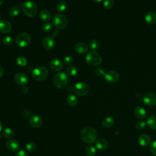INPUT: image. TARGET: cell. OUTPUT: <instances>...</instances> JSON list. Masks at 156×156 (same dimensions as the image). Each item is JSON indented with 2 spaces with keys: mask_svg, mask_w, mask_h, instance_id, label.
<instances>
[{
  "mask_svg": "<svg viewBox=\"0 0 156 156\" xmlns=\"http://www.w3.org/2000/svg\"><path fill=\"white\" fill-rule=\"evenodd\" d=\"M98 133L96 130L91 127H86L80 132V138L86 143L91 144L96 141Z\"/></svg>",
  "mask_w": 156,
  "mask_h": 156,
  "instance_id": "6da1fadb",
  "label": "cell"
},
{
  "mask_svg": "<svg viewBox=\"0 0 156 156\" xmlns=\"http://www.w3.org/2000/svg\"><path fill=\"white\" fill-rule=\"evenodd\" d=\"M23 12L29 17H34L37 13V5L32 1H27L21 4Z\"/></svg>",
  "mask_w": 156,
  "mask_h": 156,
  "instance_id": "7a4b0ae2",
  "label": "cell"
},
{
  "mask_svg": "<svg viewBox=\"0 0 156 156\" xmlns=\"http://www.w3.org/2000/svg\"><path fill=\"white\" fill-rule=\"evenodd\" d=\"M85 61L88 65L91 66L99 65L102 61V58L99 54L92 51L89 52L85 57Z\"/></svg>",
  "mask_w": 156,
  "mask_h": 156,
  "instance_id": "3957f363",
  "label": "cell"
},
{
  "mask_svg": "<svg viewBox=\"0 0 156 156\" xmlns=\"http://www.w3.org/2000/svg\"><path fill=\"white\" fill-rule=\"evenodd\" d=\"M68 78L67 75L63 72H58L54 75L53 78L54 85L58 88L63 89L67 85Z\"/></svg>",
  "mask_w": 156,
  "mask_h": 156,
  "instance_id": "277c9868",
  "label": "cell"
},
{
  "mask_svg": "<svg viewBox=\"0 0 156 156\" xmlns=\"http://www.w3.org/2000/svg\"><path fill=\"white\" fill-rule=\"evenodd\" d=\"M52 24L59 29H63L68 25L67 18L63 14H56L52 18Z\"/></svg>",
  "mask_w": 156,
  "mask_h": 156,
  "instance_id": "5b68a950",
  "label": "cell"
},
{
  "mask_svg": "<svg viewBox=\"0 0 156 156\" xmlns=\"http://www.w3.org/2000/svg\"><path fill=\"white\" fill-rule=\"evenodd\" d=\"M32 75L35 80L43 81L46 79L48 75V71L44 66H39L33 70Z\"/></svg>",
  "mask_w": 156,
  "mask_h": 156,
  "instance_id": "8992f818",
  "label": "cell"
},
{
  "mask_svg": "<svg viewBox=\"0 0 156 156\" xmlns=\"http://www.w3.org/2000/svg\"><path fill=\"white\" fill-rule=\"evenodd\" d=\"M31 41L30 35L27 32L20 34L15 39L16 44L20 48H26L29 45Z\"/></svg>",
  "mask_w": 156,
  "mask_h": 156,
  "instance_id": "52a82bcc",
  "label": "cell"
},
{
  "mask_svg": "<svg viewBox=\"0 0 156 156\" xmlns=\"http://www.w3.org/2000/svg\"><path fill=\"white\" fill-rule=\"evenodd\" d=\"M89 91L90 88L88 84L82 82L77 83L73 88L74 93L79 96H85L89 93Z\"/></svg>",
  "mask_w": 156,
  "mask_h": 156,
  "instance_id": "ba28073f",
  "label": "cell"
},
{
  "mask_svg": "<svg viewBox=\"0 0 156 156\" xmlns=\"http://www.w3.org/2000/svg\"><path fill=\"white\" fill-rule=\"evenodd\" d=\"M142 100L147 105L154 106L156 105V95L152 93H145L142 97Z\"/></svg>",
  "mask_w": 156,
  "mask_h": 156,
  "instance_id": "9c48e42d",
  "label": "cell"
},
{
  "mask_svg": "<svg viewBox=\"0 0 156 156\" xmlns=\"http://www.w3.org/2000/svg\"><path fill=\"white\" fill-rule=\"evenodd\" d=\"M14 79L15 82L18 85L23 87L26 86L29 82L27 76L24 73H16L14 77Z\"/></svg>",
  "mask_w": 156,
  "mask_h": 156,
  "instance_id": "30bf717a",
  "label": "cell"
},
{
  "mask_svg": "<svg viewBox=\"0 0 156 156\" xmlns=\"http://www.w3.org/2000/svg\"><path fill=\"white\" fill-rule=\"evenodd\" d=\"M55 43V39L52 36H46L44 38L42 41L43 47L46 50H50L53 48Z\"/></svg>",
  "mask_w": 156,
  "mask_h": 156,
  "instance_id": "8fae6325",
  "label": "cell"
},
{
  "mask_svg": "<svg viewBox=\"0 0 156 156\" xmlns=\"http://www.w3.org/2000/svg\"><path fill=\"white\" fill-rule=\"evenodd\" d=\"M104 78L108 82L115 83L119 79V74L115 71H109L105 73Z\"/></svg>",
  "mask_w": 156,
  "mask_h": 156,
  "instance_id": "7c38bea8",
  "label": "cell"
},
{
  "mask_svg": "<svg viewBox=\"0 0 156 156\" xmlns=\"http://www.w3.org/2000/svg\"><path fill=\"white\" fill-rule=\"evenodd\" d=\"M12 28V24L7 20H2L0 21V33H9Z\"/></svg>",
  "mask_w": 156,
  "mask_h": 156,
  "instance_id": "4fadbf2b",
  "label": "cell"
},
{
  "mask_svg": "<svg viewBox=\"0 0 156 156\" xmlns=\"http://www.w3.org/2000/svg\"><path fill=\"white\" fill-rule=\"evenodd\" d=\"M5 146L9 151L11 152H16L19 150L20 144L19 142L15 140H10L6 142Z\"/></svg>",
  "mask_w": 156,
  "mask_h": 156,
  "instance_id": "5bb4252c",
  "label": "cell"
},
{
  "mask_svg": "<svg viewBox=\"0 0 156 156\" xmlns=\"http://www.w3.org/2000/svg\"><path fill=\"white\" fill-rule=\"evenodd\" d=\"M63 66L62 62L57 59L52 60L49 63V67L54 71H61L63 69Z\"/></svg>",
  "mask_w": 156,
  "mask_h": 156,
  "instance_id": "9a60e30c",
  "label": "cell"
},
{
  "mask_svg": "<svg viewBox=\"0 0 156 156\" xmlns=\"http://www.w3.org/2000/svg\"><path fill=\"white\" fill-rule=\"evenodd\" d=\"M138 141L139 144L142 146H147L151 143V138L147 134H141L138 137Z\"/></svg>",
  "mask_w": 156,
  "mask_h": 156,
  "instance_id": "2e32d148",
  "label": "cell"
},
{
  "mask_svg": "<svg viewBox=\"0 0 156 156\" xmlns=\"http://www.w3.org/2000/svg\"><path fill=\"white\" fill-rule=\"evenodd\" d=\"M75 51L79 54H84L88 51V46L83 42H79L76 44Z\"/></svg>",
  "mask_w": 156,
  "mask_h": 156,
  "instance_id": "e0dca14e",
  "label": "cell"
},
{
  "mask_svg": "<svg viewBox=\"0 0 156 156\" xmlns=\"http://www.w3.org/2000/svg\"><path fill=\"white\" fill-rule=\"evenodd\" d=\"M30 124L34 127H39L43 123L42 119L38 115L32 116L29 120Z\"/></svg>",
  "mask_w": 156,
  "mask_h": 156,
  "instance_id": "ac0fdd59",
  "label": "cell"
},
{
  "mask_svg": "<svg viewBox=\"0 0 156 156\" xmlns=\"http://www.w3.org/2000/svg\"><path fill=\"white\" fill-rule=\"evenodd\" d=\"M134 113L135 116L140 119H143L146 116V112L145 109L140 106H138L135 108Z\"/></svg>",
  "mask_w": 156,
  "mask_h": 156,
  "instance_id": "d6986e66",
  "label": "cell"
},
{
  "mask_svg": "<svg viewBox=\"0 0 156 156\" xmlns=\"http://www.w3.org/2000/svg\"><path fill=\"white\" fill-rule=\"evenodd\" d=\"M95 146L99 150H104L108 147V142L104 138H99L96 141Z\"/></svg>",
  "mask_w": 156,
  "mask_h": 156,
  "instance_id": "ffe728a7",
  "label": "cell"
},
{
  "mask_svg": "<svg viewBox=\"0 0 156 156\" xmlns=\"http://www.w3.org/2000/svg\"><path fill=\"white\" fill-rule=\"evenodd\" d=\"M145 21L149 24H154L156 23V12L154 11L147 12L145 15Z\"/></svg>",
  "mask_w": 156,
  "mask_h": 156,
  "instance_id": "44dd1931",
  "label": "cell"
},
{
  "mask_svg": "<svg viewBox=\"0 0 156 156\" xmlns=\"http://www.w3.org/2000/svg\"><path fill=\"white\" fill-rule=\"evenodd\" d=\"M40 17L43 21L47 23L51 18V13L48 10L43 9L40 12Z\"/></svg>",
  "mask_w": 156,
  "mask_h": 156,
  "instance_id": "7402d4cb",
  "label": "cell"
},
{
  "mask_svg": "<svg viewBox=\"0 0 156 156\" xmlns=\"http://www.w3.org/2000/svg\"><path fill=\"white\" fill-rule=\"evenodd\" d=\"M114 119L111 116H106L102 121V125L105 128H110L114 124Z\"/></svg>",
  "mask_w": 156,
  "mask_h": 156,
  "instance_id": "603a6c76",
  "label": "cell"
},
{
  "mask_svg": "<svg viewBox=\"0 0 156 156\" xmlns=\"http://www.w3.org/2000/svg\"><path fill=\"white\" fill-rule=\"evenodd\" d=\"M146 124L151 129L156 130V116L151 115L148 117L146 121Z\"/></svg>",
  "mask_w": 156,
  "mask_h": 156,
  "instance_id": "cb8c5ba5",
  "label": "cell"
},
{
  "mask_svg": "<svg viewBox=\"0 0 156 156\" xmlns=\"http://www.w3.org/2000/svg\"><path fill=\"white\" fill-rule=\"evenodd\" d=\"M66 102L70 107H74L77 103V97L73 94H69L66 98Z\"/></svg>",
  "mask_w": 156,
  "mask_h": 156,
  "instance_id": "d4e9b609",
  "label": "cell"
},
{
  "mask_svg": "<svg viewBox=\"0 0 156 156\" xmlns=\"http://www.w3.org/2000/svg\"><path fill=\"white\" fill-rule=\"evenodd\" d=\"M85 151L87 156H95L96 154V149L93 145H88L85 147Z\"/></svg>",
  "mask_w": 156,
  "mask_h": 156,
  "instance_id": "484cf974",
  "label": "cell"
},
{
  "mask_svg": "<svg viewBox=\"0 0 156 156\" xmlns=\"http://www.w3.org/2000/svg\"><path fill=\"white\" fill-rule=\"evenodd\" d=\"M21 9L17 5H14L13 7H11L9 10V14L10 16L15 17L18 16L20 13Z\"/></svg>",
  "mask_w": 156,
  "mask_h": 156,
  "instance_id": "4316f807",
  "label": "cell"
},
{
  "mask_svg": "<svg viewBox=\"0 0 156 156\" xmlns=\"http://www.w3.org/2000/svg\"><path fill=\"white\" fill-rule=\"evenodd\" d=\"M2 136L5 138H10L14 135L13 130L10 128H5L2 130Z\"/></svg>",
  "mask_w": 156,
  "mask_h": 156,
  "instance_id": "83f0119b",
  "label": "cell"
},
{
  "mask_svg": "<svg viewBox=\"0 0 156 156\" xmlns=\"http://www.w3.org/2000/svg\"><path fill=\"white\" fill-rule=\"evenodd\" d=\"M66 74L69 76H74L77 74V69L74 66H69L66 69Z\"/></svg>",
  "mask_w": 156,
  "mask_h": 156,
  "instance_id": "f1b7e54d",
  "label": "cell"
},
{
  "mask_svg": "<svg viewBox=\"0 0 156 156\" xmlns=\"http://www.w3.org/2000/svg\"><path fill=\"white\" fill-rule=\"evenodd\" d=\"M2 42L5 46H10L13 43V39L11 36L5 35L2 38Z\"/></svg>",
  "mask_w": 156,
  "mask_h": 156,
  "instance_id": "f546056e",
  "label": "cell"
},
{
  "mask_svg": "<svg viewBox=\"0 0 156 156\" xmlns=\"http://www.w3.org/2000/svg\"><path fill=\"white\" fill-rule=\"evenodd\" d=\"M66 3L65 1L59 2L56 5V9L58 12H63L66 9Z\"/></svg>",
  "mask_w": 156,
  "mask_h": 156,
  "instance_id": "4dcf8cb0",
  "label": "cell"
},
{
  "mask_svg": "<svg viewBox=\"0 0 156 156\" xmlns=\"http://www.w3.org/2000/svg\"><path fill=\"white\" fill-rule=\"evenodd\" d=\"M16 63L20 66H24L27 64V60L23 57H18L16 59Z\"/></svg>",
  "mask_w": 156,
  "mask_h": 156,
  "instance_id": "1f68e13d",
  "label": "cell"
},
{
  "mask_svg": "<svg viewBox=\"0 0 156 156\" xmlns=\"http://www.w3.org/2000/svg\"><path fill=\"white\" fill-rule=\"evenodd\" d=\"M53 29V24L50 23H44L42 26V30L44 32L48 33L51 32V30Z\"/></svg>",
  "mask_w": 156,
  "mask_h": 156,
  "instance_id": "d6a6232c",
  "label": "cell"
},
{
  "mask_svg": "<svg viewBox=\"0 0 156 156\" xmlns=\"http://www.w3.org/2000/svg\"><path fill=\"white\" fill-rule=\"evenodd\" d=\"M36 148H37V146H36L35 143H34V142H32V141L27 143V144L26 145V150L30 152H34L35 151Z\"/></svg>",
  "mask_w": 156,
  "mask_h": 156,
  "instance_id": "836d02e7",
  "label": "cell"
},
{
  "mask_svg": "<svg viewBox=\"0 0 156 156\" xmlns=\"http://www.w3.org/2000/svg\"><path fill=\"white\" fill-rule=\"evenodd\" d=\"M89 47L92 50H96L99 47V43L96 40H91L89 43Z\"/></svg>",
  "mask_w": 156,
  "mask_h": 156,
  "instance_id": "e575fe53",
  "label": "cell"
},
{
  "mask_svg": "<svg viewBox=\"0 0 156 156\" xmlns=\"http://www.w3.org/2000/svg\"><path fill=\"white\" fill-rule=\"evenodd\" d=\"M113 0H104L103 4L105 9H110L113 6Z\"/></svg>",
  "mask_w": 156,
  "mask_h": 156,
  "instance_id": "d590c367",
  "label": "cell"
},
{
  "mask_svg": "<svg viewBox=\"0 0 156 156\" xmlns=\"http://www.w3.org/2000/svg\"><path fill=\"white\" fill-rule=\"evenodd\" d=\"M146 123L143 121H138L135 124V127L138 130H143L145 128Z\"/></svg>",
  "mask_w": 156,
  "mask_h": 156,
  "instance_id": "8d00e7d4",
  "label": "cell"
},
{
  "mask_svg": "<svg viewBox=\"0 0 156 156\" xmlns=\"http://www.w3.org/2000/svg\"><path fill=\"white\" fill-rule=\"evenodd\" d=\"M149 150L154 155H156V140L154 141L149 146Z\"/></svg>",
  "mask_w": 156,
  "mask_h": 156,
  "instance_id": "74e56055",
  "label": "cell"
},
{
  "mask_svg": "<svg viewBox=\"0 0 156 156\" xmlns=\"http://www.w3.org/2000/svg\"><path fill=\"white\" fill-rule=\"evenodd\" d=\"M73 60H73V57H71L70 55H68L64 58L63 63H64V64H65L66 65H69L73 62Z\"/></svg>",
  "mask_w": 156,
  "mask_h": 156,
  "instance_id": "f35d334b",
  "label": "cell"
},
{
  "mask_svg": "<svg viewBox=\"0 0 156 156\" xmlns=\"http://www.w3.org/2000/svg\"><path fill=\"white\" fill-rule=\"evenodd\" d=\"M95 74L99 77H102V76H104L105 72L104 69H102V68H98L95 69Z\"/></svg>",
  "mask_w": 156,
  "mask_h": 156,
  "instance_id": "ab89813d",
  "label": "cell"
},
{
  "mask_svg": "<svg viewBox=\"0 0 156 156\" xmlns=\"http://www.w3.org/2000/svg\"><path fill=\"white\" fill-rule=\"evenodd\" d=\"M15 156H29L28 154L24 150L19 151L16 154Z\"/></svg>",
  "mask_w": 156,
  "mask_h": 156,
  "instance_id": "60d3db41",
  "label": "cell"
},
{
  "mask_svg": "<svg viewBox=\"0 0 156 156\" xmlns=\"http://www.w3.org/2000/svg\"><path fill=\"white\" fill-rule=\"evenodd\" d=\"M22 92L23 93H24V94H26V93H27V92H28V88H27V87H26L25 86L22 88Z\"/></svg>",
  "mask_w": 156,
  "mask_h": 156,
  "instance_id": "b9f144b4",
  "label": "cell"
},
{
  "mask_svg": "<svg viewBox=\"0 0 156 156\" xmlns=\"http://www.w3.org/2000/svg\"><path fill=\"white\" fill-rule=\"evenodd\" d=\"M4 74V69L1 66H0V77H1Z\"/></svg>",
  "mask_w": 156,
  "mask_h": 156,
  "instance_id": "7bdbcfd3",
  "label": "cell"
},
{
  "mask_svg": "<svg viewBox=\"0 0 156 156\" xmlns=\"http://www.w3.org/2000/svg\"><path fill=\"white\" fill-rule=\"evenodd\" d=\"M58 35V31L57 30H55L54 32H53V37H57Z\"/></svg>",
  "mask_w": 156,
  "mask_h": 156,
  "instance_id": "ee69618b",
  "label": "cell"
},
{
  "mask_svg": "<svg viewBox=\"0 0 156 156\" xmlns=\"http://www.w3.org/2000/svg\"><path fill=\"white\" fill-rule=\"evenodd\" d=\"M93 2H101V1H102L103 0H92Z\"/></svg>",
  "mask_w": 156,
  "mask_h": 156,
  "instance_id": "f6af8a7d",
  "label": "cell"
},
{
  "mask_svg": "<svg viewBox=\"0 0 156 156\" xmlns=\"http://www.w3.org/2000/svg\"><path fill=\"white\" fill-rule=\"evenodd\" d=\"M2 122L0 121V132L2 130Z\"/></svg>",
  "mask_w": 156,
  "mask_h": 156,
  "instance_id": "bcb514c9",
  "label": "cell"
},
{
  "mask_svg": "<svg viewBox=\"0 0 156 156\" xmlns=\"http://www.w3.org/2000/svg\"><path fill=\"white\" fill-rule=\"evenodd\" d=\"M3 2H4V0H0V5H1L3 4Z\"/></svg>",
  "mask_w": 156,
  "mask_h": 156,
  "instance_id": "7dc6e473",
  "label": "cell"
},
{
  "mask_svg": "<svg viewBox=\"0 0 156 156\" xmlns=\"http://www.w3.org/2000/svg\"><path fill=\"white\" fill-rule=\"evenodd\" d=\"M1 14H0V19H1Z\"/></svg>",
  "mask_w": 156,
  "mask_h": 156,
  "instance_id": "c3c4849f",
  "label": "cell"
}]
</instances>
